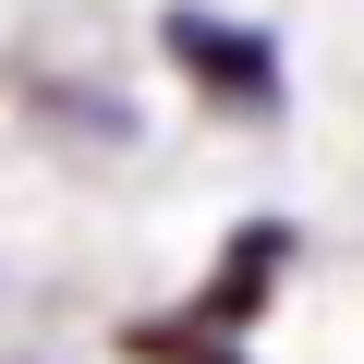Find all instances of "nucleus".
<instances>
[{
  "label": "nucleus",
  "instance_id": "nucleus-1",
  "mask_svg": "<svg viewBox=\"0 0 364 364\" xmlns=\"http://www.w3.org/2000/svg\"><path fill=\"white\" fill-rule=\"evenodd\" d=\"M170 49H182V73H195V85H231V97H267V49H255L243 25H207V13H170Z\"/></svg>",
  "mask_w": 364,
  "mask_h": 364
}]
</instances>
